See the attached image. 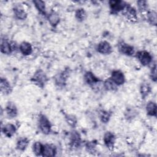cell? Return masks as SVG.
<instances>
[{
	"instance_id": "cell-9",
	"label": "cell",
	"mask_w": 157,
	"mask_h": 157,
	"mask_svg": "<svg viewBox=\"0 0 157 157\" xmlns=\"http://www.w3.org/2000/svg\"><path fill=\"white\" fill-rule=\"evenodd\" d=\"M119 52L126 56H133L135 55V50L133 46L121 41L118 45Z\"/></svg>"
},
{
	"instance_id": "cell-18",
	"label": "cell",
	"mask_w": 157,
	"mask_h": 157,
	"mask_svg": "<svg viewBox=\"0 0 157 157\" xmlns=\"http://www.w3.org/2000/svg\"><path fill=\"white\" fill-rule=\"evenodd\" d=\"M47 18L49 23L53 27H56L60 21L59 15L55 11H52L48 14H47Z\"/></svg>"
},
{
	"instance_id": "cell-22",
	"label": "cell",
	"mask_w": 157,
	"mask_h": 157,
	"mask_svg": "<svg viewBox=\"0 0 157 157\" xmlns=\"http://www.w3.org/2000/svg\"><path fill=\"white\" fill-rule=\"evenodd\" d=\"M156 104L155 102L149 101L145 107L147 115L151 117H156Z\"/></svg>"
},
{
	"instance_id": "cell-13",
	"label": "cell",
	"mask_w": 157,
	"mask_h": 157,
	"mask_svg": "<svg viewBox=\"0 0 157 157\" xmlns=\"http://www.w3.org/2000/svg\"><path fill=\"white\" fill-rule=\"evenodd\" d=\"M110 78L117 85L120 86L125 82V76L123 72L120 70H114L111 73Z\"/></svg>"
},
{
	"instance_id": "cell-5",
	"label": "cell",
	"mask_w": 157,
	"mask_h": 157,
	"mask_svg": "<svg viewBox=\"0 0 157 157\" xmlns=\"http://www.w3.org/2000/svg\"><path fill=\"white\" fill-rule=\"evenodd\" d=\"M84 80L85 82L93 88H98V86L102 82V81L96 77V75L91 71H86L85 73Z\"/></svg>"
},
{
	"instance_id": "cell-31",
	"label": "cell",
	"mask_w": 157,
	"mask_h": 157,
	"mask_svg": "<svg viewBox=\"0 0 157 157\" xmlns=\"http://www.w3.org/2000/svg\"><path fill=\"white\" fill-rule=\"evenodd\" d=\"M96 146H97L96 141H94V140L89 141L86 143L85 148L88 153L94 154L96 151Z\"/></svg>"
},
{
	"instance_id": "cell-17",
	"label": "cell",
	"mask_w": 157,
	"mask_h": 157,
	"mask_svg": "<svg viewBox=\"0 0 157 157\" xmlns=\"http://www.w3.org/2000/svg\"><path fill=\"white\" fill-rule=\"evenodd\" d=\"M19 50L23 55L28 56L33 52V47L29 42L23 41L19 45Z\"/></svg>"
},
{
	"instance_id": "cell-16",
	"label": "cell",
	"mask_w": 157,
	"mask_h": 157,
	"mask_svg": "<svg viewBox=\"0 0 157 157\" xmlns=\"http://www.w3.org/2000/svg\"><path fill=\"white\" fill-rule=\"evenodd\" d=\"M0 89L1 92L4 95H8L12 91V87L10 82L4 77H1Z\"/></svg>"
},
{
	"instance_id": "cell-32",
	"label": "cell",
	"mask_w": 157,
	"mask_h": 157,
	"mask_svg": "<svg viewBox=\"0 0 157 157\" xmlns=\"http://www.w3.org/2000/svg\"><path fill=\"white\" fill-rule=\"evenodd\" d=\"M137 6L140 12H147L148 10V2L145 0H139L137 1Z\"/></svg>"
},
{
	"instance_id": "cell-4",
	"label": "cell",
	"mask_w": 157,
	"mask_h": 157,
	"mask_svg": "<svg viewBox=\"0 0 157 157\" xmlns=\"http://www.w3.org/2000/svg\"><path fill=\"white\" fill-rule=\"evenodd\" d=\"M127 3L121 0H111L109 1L110 12L113 14H117L122 12L126 7Z\"/></svg>"
},
{
	"instance_id": "cell-10",
	"label": "cell",
	"mask_w": 157,
	"mask_h": 157,
	"mask_svg": "<svg viewBox=\"0 0 157 157\" xmlns=\"http://www.w3.org/2000/svg\"><path fill=\"white\" fill-rule=\"evenodd\" d=\"M115 139V136L110 131H107L104 135L103 141L104 145L110 151H112L113 150Z\"/></svg>"
},
{
	"instance_id": "cell-14",
	"label": "cell",
	"mask_w": 157,
	"mask_h": 157,
	"mask_svg": "<svg viewBox=\"0 0 157 157\" xmlns=\"http://www.w3.org/2000/svg\"><path fill=\"white\" fill-rule=\"evenodd\" d=\"M1 131L5 136L10 138L16 133L17 128L13 124L9 123L2 126Z\"/></svg>"
},
{
	"instance_id": "cell-6",
	"label": "cell",
	"mask_w": 157,
	"mask_h": 157,
	"mask_svg": "<svg viewBox=\"0 0 157 157\" xmlns=\"http://www.w3.org/2000/svg\"><path fill=\"white\" fill-rule=\"evenodd\" d=\"M69 72L67 69L57 74L54 77L55 85L59 88L64 87L66 84V80L69 77Z\"/></svg>"
},
{
	"instance_id": "cell-12",
	"label": "cell",
	"mask_w": 157,
	"mask_h": 157,
	"mask_svg": "<svg viewBox=\"0 0 157 157\" xmlns=\"http://www.w3.org/2000/svg\"><path fill=\"white\" fill-rule=\"evenodd\" d=\"M96 49L98 53L102 55H109L112 52V47L110 44L106 40H102L99 42Z\"/></svg>"
},
{
	"instance_id": "cell-11",
	"label": "cell",
	"mask_w": 157,
	"mask_h": 157,
	"mask_svg": "<svg viewBox=\"0 0 157 157\" xmlns=\"http://www.w3.org/2000/svg\"><path fill=\"white\" fill-rule=\"evenodd\" d=\"M82 143L80 134L76 131H72L71 132L69 137V145L73 148H78L80 147Z\"/></svg>"
},
{
	"instance_id": "cell-27",
	"label": "cell",
	"mask_w": 157,
	"mask_h": 157,
	"mask_svg": "<svg viewBox=\"0 0 157 157\" xmlns=\"http://www.w3.org/2000/svg\"><path fill=\"white\" fill-rule=\"evenodd\" d=\"M111 115H112V113L107 110H101L99 112V117L101 121L105 124L107 123L109 121Z\"/></svg>"
},
{
	"instance_id": "cell-21",
	"label": "cell",
	"mask_w": 157,
	"mask_h": 157,
	"mask_svg": "<svg viewBox=\"0 0 157 157\" xmlns=\"http://www.w3.org/2000/svg\"><path fill=\"white\" fill-rule=\"evenodd\" d=\"M151 88L150 85L148 82H144L140 86V93L142 99H144L151 93Z\"/></svg>"
},
{
	"instance_id": "cell-15",
	"label": "cell",
	"mask_w": 157,
	"mask_h": 157,
	"mask_svg": "<svg viewBox=\"0 0 157 157\" xmlns=\"http://www.w3.org/2000/svg\"><path fill=\"white\" fill-rule=\"evenodd\" d=\"M5 112L9 118H13L18 115V109L13 102H8L6 105Z\"/></svg>"
},
{
	"instance_id": "cell-23",
	"label": "cell",
	"mask_w": 157,
	"mask_h": 157,
	"mask_svg": "<svg viewBox=\"0 0 157 157\" xmlns=\"http://www.w3.org/2000/svg\"><path fill=\"white\" fill-rule=\"evenodd\" d=\"M29 143V140L26 137H21L19 139L16 144V148L18 150L23 151H25L27 147L28 146Z\"/></svg>"
},
{
	"instance_id": "cell-30",
	"label": "cell",
	"mask_w": 157,
	"mask_h": 157,
	"mask_svg": "<svg viewBox=\"0 0 157 157\" xmlns=\"http://www.w3.org/2000/svg\"><path fill=\"white\" fill-rule=\"evenodd\" d=\"M64 118L66 123L69 126L73 128H75L77 124V118L75 115L72 114H67L65 115Z\"/></svg>"
},
{
	"instance_id": "cell-20",
	"label": "cell",
	"mask_w": 157,
	"mask_h": 157,
	"mask_svg": "<svg viewBox=\"0 0 157 157\" xmlns=\"http://www.w3.org/2000/svg\"><path fill=\"white\" fill-rule=\"evenodd\" d=\"M56 147L52 144H45L44 146V150L42 153V156H54L56 155Z\"/></svg>"
},
{
	"instance_id": "cell-7",
	"label": "cell",
	"mask_w": 157,
	"mask_h": 157,
	"mask_svg": "<svg viewBox=\"0 0 157 157\" xmlns=\"http://www.w3.org/2000/svg\"><path fill=\"white\" fill-rule=\"evenodd\" d=\"M122 14L129 21H136L137 19V11L136 9L130 4H127L123 10L121 12Z\"/></svg>"
},
{
	"instance_id": "cell-26",
	"label": "cell",
	"mask_w": 157,
	"mask_h": 157,
	"mask_svg": "<svg viewBox=\"0 0 157 157\" xmlns=\"http://www.w3.org/2000/svg\"><path fill=\"white\" fill-rule=\"evenodd\" d=\"M147 19L150 25L156 26L157 23L156 12L154 10H148L147 12Z\"/></svg>"
},
{
	"instance_id": "cell-25",
	"label": "cell",
	"mask_w": 157,
	"mask_h": 157,
	"mask_svg": "<svg viewBox=\"0 0 157 157\" xmlns=\"http://www.w3.org/2000/svg\"><path fill=\"white\" fill-rule=\"evenodd\" d=\"M104 88L107 91H115L118 89V86L110 78H107L104 82H103Z\"/></svg>"
},
{
	"instance_id": "cell-28",
	"label": "cell",
	"mask_w": 157,
	"mask_h": 157,
	"mask_svg": "<svg viewBox=\"0 0 157 157\" xmlns=\"http://www.w3.org/2000/svg\"><path fill=\"white\" fill-rule=\"evenodd\" d=\"M75 17L78 21H83L87 17V13L83 8H78L75 12Z\"/></svg>"
},
{
	"instance_id": "cell-3",
	"label": "cell",
	"mask_w": 157,
	"mask_h": 157,
	"mask_svg": "<svg viewBox=\"0 0 157 157\" xmlns=\"http://www.w3.org/2000/svg\"><path fill=\"white\" fill-rule=\"evenodd\" d=\"M135 56L140 64L144 66H147L152 62L151 55L146 50L138 51L136 53Z\"/></svg>"
},
{
	"instance_id": "cell-24",
	"label": "cell",
	"mask_w": 157,
	"mask_h": 157,
	"mask_svg": "<svg viewBox=\"0 0 157 157\" xmlns=\"http://www.w3.org/2000/svg\"><path fill=\"white\" fill-rule=\"evenodd\" d=\"M33 4L37 10V11L43 15H47L45 2L41 0H35L33 1Z\"/></svg>"
},
{
	"instance_id": "cell-8",
	"label": "cell",
	"mask_w": 157,
	"mask_h": 157,
	"mask_svg": "<svg viewBox=\"0 0 157 157\" xmlns=\"http://www.w3.org/2000/svg\"><path fill=\"white\" fill-rule=\"evenodd\" d=\"M14 16L18 20H24L27 18L28 13L21 4H15L13 7Z\"/></svg>"
},
{
	"instance_id": "cell-33",
	"label": "cell",
	"mask_w": 157,
	"mask_h": 157,
	"mask_svg": "<svg viewBox=\"0 0 157 157\" xmlns=\"http://www.w3.org/2000/svg\"><path fill=\"white\" fill-rule=\"evenodd\" d=\"M137 115L136 110L132 107H127L124 112V116L127 120L133 119Z\"/></svg>"
},
{
	"instance_id": "cell-19",
	"label": "cell",
	"mask_w": 157,
	"mask_h": 157,
	"mask_svg": "<svg viewBox=\"0 0 157 157\" xmlns=\"http://www.w3.org/2000/svg\"><path fill=\"white\" fill-rule=\"evenodd\" d=\"M1 52L5 55H10L13 52L10 41L7 39H2L1 43Z\"/></svg>"
},
{
	"instance_id": "cell-1",
	"label": "cell",
	"mask_w": 157,
	"mask_h": 157,
	"mask_svg": "<svg viewBox=\"0 0 157 157\" xmlns=\"http://www.w3.org/2000/svg\"><path fill=\"white\" fill-rule=\"evenodd\" d=\"M48 78L45 72L42 69L36 71L31 78V81L40 88H44L48 82Z\"/></svg>"
},
{
	"instance_id": "cell-29",
	"label": "cell",
	"mask_w": 157,
	"mask_h": 157,
	"mask_svg": "<svg viewBox=\"0 0 157 157\" xmlns=\"http://www.w3.org/2000/svg\"><path fill=\"white\" fill-rule=\"evenodd\" d=\"M44 145L40 142H34L33 145V151L34 153L36 156H42L44 150Z\"/></svg>"
},
{
	"instance_id": "cell-2",
	"label": "cell",
	"mask_w": 157,
	"mask_h": 157,
	"mask_svg": "<svg viewBox=\"0 0 157 157\" xmlns=\"http://www.w3.org/2000/svg\"><path fill=\"white\" fill-rule=\"evenodd\" d=\"M39 127L40 131L45 135H48L52 130V124L48 118L43 114H40L39 117Z\"/></svg>"
},
{
	"instance_id": "cell-34",
	"label": "cell",
	"mask_w": 157,
	"mask_h": 157,
	"mask_svg": "<svg viewBox=\"0 0 157 157\" xmlns=\"http://www.w3.org/2000/svg\"><path fill=\"white\" fill-rule=\"evenodd\" d=\"M150 78L152 81L154 82H156L157 80V75H156V64H154L153 66H152L151 70H150Z\"/></svg>"
}]
</instances>
